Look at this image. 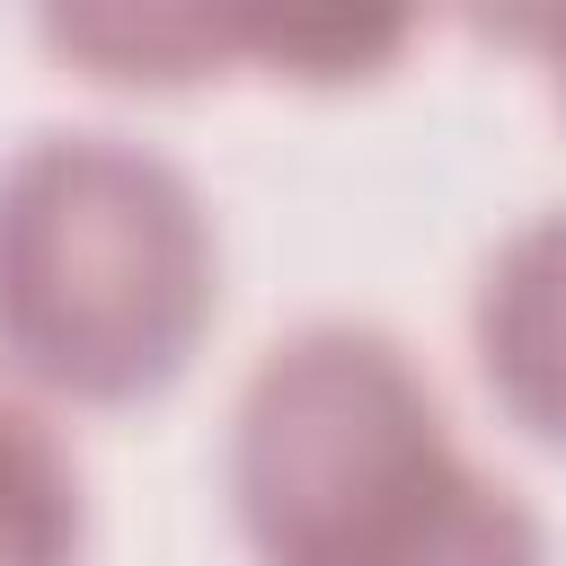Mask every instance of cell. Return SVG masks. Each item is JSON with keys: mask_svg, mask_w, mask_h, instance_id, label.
<instances>
[{"mask_svg": "<svg viewBox=\"0 0 566 566\" xmlns=\"http://www.w3.org/2000/svg\"><path fill=\"white\" fill-rule=\"evenodd\" d=\"M531 35L548 44V71H557V106H566V18H539Z\"/></svg>", "mask_w": 566, "mask_h": 566, "instance_id": "6", "label": "cell"}, {"mask_svg": "<svg viewBox=\"0 0 566 566\" xmlns=\"http://www.w3.org/2000/svg\"><path fill=\"white\" fill-rule=\"evenodd\" d=\"M451 424L433 380L407 363L398 336L318 318L292 327L239 389L230 416V495L239 531L265 566H301L336 522L371 495L451 460Z\"/></svg>", "mask_w": 566, "mask_h": 566, "instance_id": "2", "label": "cell"}, {"mask_svg": "<svg viewBox=\"0 0 566 566\" xmlns=\"http://www.w3.org/2000/svg\"><path fill=\"white\" fill-rule=\"evenodd\" d=\"M469 345L495 407L531 442L566 451V212L522 221L486 256L478 301H469Z\"/></svg>", "mask_w": 566, "mask_h": 566, "instance_id": "4", "label": "cell"}, {"mask_svg": "<svg viewBox=\"0 0 566 566\" xmlns=\"http://www.w3.org/2000/svg\"><path fill=\"white\" fill-rule=\"evenodd\" d=\"M301 566H548V531L504 478L451 451L424 478L371 495L354 522H336Z\"/></svg>", "mask_w": 566, "mask_h": 566, "instance_id": "3", "label": "cell"}, {"mask_svg": "<svg viewBox=\"0 0 566 566\" xmlns=\"http://www.w3.org/2000/svg\"><path fill=\"white\" fill-rule=\"evenodd\" d=\"M88 504L44 416L0 398V566H80Z\"/></svg>", "mask_w": 566, "mask_h": 566, "instance_id": "5", "label": "cell"}, {"mask_svg": "<svg viewBox=\"0 0 566 566\" xmlns=\"http://www.w3.org/2000/svg\"><path fill=\"white\" fill-rule=\"evenodd\" d=\"M221 301L203 195L124 133H35L0 168V363L71 407L159 398Z\"/></svg>", "mask_w": 566, "mask_h": 566, "instance_id": "1", "label": "cell"}]
</instances>
